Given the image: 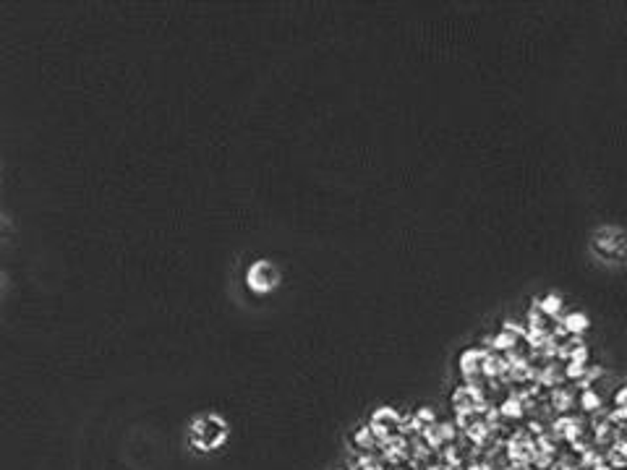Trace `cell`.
I'll return each mask as SVG.
<instances>
[{"label":"cell","instance_id":"obj_4","mask_svg":"<svg viewBox=\"0 0 627 470\" xmlns=\"http://www.w3.org/2000/svg\"><path fill=\"white\" fill-rule=\"evenodd\" d=\"M481 400V392L476 384H463V387L455 389V395H452V405L458 413H473V407L476 403Z\"/></svg>","mask_w":627,"mask_h":470},{"label":"cell","instance_id":"obj_6","mask_svg":"<svg viewBox=\"0 0 627 470\" xmlns=\"http://www.w3.org/2000/svg\"><path fill=\"white\" fill-rule=\"evenodd\" d=\"M588 324H590V319L583 311H570L567 316H564V327H567L570 332H575V334L586 332V329H588Z\"/></svg>","mask_w":627,"mask_h":470},{"label":"cell","instance_id":"obj_2","mask_svg":"<svg viewBox=\"0 0 627 470\" xmlns=\"http://www.w3.org/2000/svg\"><path fill=\"white\" fill-rule=\"evenodd\" d=\"M280 269L269 261V259H259L246 269V287L257 295H267L280 285Z\"/></svg>","mask_w":627,"mask_h":470},{"label":"cell","instance_id":"obj_3","mask_svg":"<svg viewBox=\"0 0 627 470\" xmlns=\"http://www.w3.org/2000/svg\"><path fill=\"white\" fill-rule=\"evenodd\" d=\"M484 358H486V353L479 351V348H468V351L460 353V371H463V379H465V384H476V379H481L484 374Z\"/></svg>","mask_w":627,"mask_h":470},{"label":"cell","instance_id":"obj_11","mask_svg":"<svg viewBox=\"0 0 627 470\" xmlns=\"http://www.w3.org/2000/svg\"><path fill=\"white\" fill-rule=\"evenodd\" d=\"M583 369H586V363H581V360H572L570 366H567V371H564V374H567V377L570 379H578L583 374Z\"/></svg>","mask_w":627,"mask_h":470},{"label":"cell","instance_id":"obj_7","mask_svg":"<svg viewBox=\"0 0 627 470\" xmlns=\"http://www.w3.org/2000/svg\"><path fill=\"white\" fill-rule=\"evenodd\" d=\"M560 308H562V298L560 295H546L541 301V311L544 313H557Z\"/></svg>","mask_w":627,"mask_h":470},{"label":"cell","instance_id":"obj_10","mask_svg":"<svg viewBox=\"0 0 627 470\" xmlns=\"http://www.w3.org/2000/svg\"><path fill=\"white\" fill-rule=\"evenodd\" d=\"M502 413H505V415H512V418H515V415L523 413V407H520V403H517V400H508V403L502 405Z\"/></svg>","mask_w":627,"mask_h":470},{"label":"cell","instance_id":"obj_13","mask_svg":"<svg viewBox=\"0 0 627 470\" xmlns=\"http://www.w3.org/2000/svg\"><path fill=\"white\" fill-rule=\"evenodd\" d=\"M614 403H617V407H625L627 410V387H622L617 395H614Z\"/></svg>","mask_w":627,"mask_h":470},{"label":"cell","instance_id":"obj_9","mask_svg":"<svg viewBox=\"0 0 627 470\" xmlns=\"http://www.w3.org/2000/svg\"><path fill=\"white\" fill-rule=\"evenodd\" d=\"M554 403H557V407H560V410H567V407L572 405V397H570V392H567V389H557V392H554Z\"/></svg>","mask_w":627,"mask_h":470},{"label":"cell","instance_id":"obj_12","mask_svg":"<svg viewBox=\"0 0 627 470\" xmlns=\"http://www.w3.org/2000/svg\"><path fill=\"white\" fill-rule=\"evenodd\" d=\"M583 407H586V410H596V407H599V397L593 395L590 389L583 395Z\"/></svg>","mask_w":627,"mask_h":470},{"label":"cell","instance_id":"obj_5","mask_svg":"<svg viewBox=\"0 0 627 470\" xmlns=\"http://www.w3.org/2000/svg\"><path fill=\"white\" fill-rule=\"evenodd\" d=\"M353 444H356V450H361V452H371L379 447V439H377V433L371 431V426H361L358 431L353 433Z\"/></svg>","mask_w":627,"mask_h":470},{"label":"cell","instance_id":"obj_8","mask_svg":"<svg viewBox=\"0 0 627 470\" xmlns=\"http://www.w3.org/2000/svg\"><path fill=\"white\" fill-rule=\"evenodd\" d=\"M512 345H515V334H508V332H499L497 340H494V348L497 351H508Z\"/></svg>","mask_w":627,"mask_h":470},{"label":"cell","instance_id":"obj_1","mask_svg":"<svg viewBox=\"0 0 627 470\" xmlns=\"http://www.w3.org/2000/svg\"><path fill=\"white\" fill-rule=\"evenodd\" d=\"M231 436L228 421L217 413H202L196 415L188 426V444L196 452H217Z\"/></svg>","mask_w":627,"mask_h":470},{"label":"cell","instance_id":"obj_14","mask_svg":"<svg viewBox=\"0 0 627 470\" xmlns=\"http://www.w3.org/2000/svg\"><path fill=\"white\" fill-rule=\"evenodd\" d=\"M342 470H348V468H342Z\"/></svg>","mask_w":627,"mask_h":470}]
</instances>
